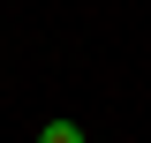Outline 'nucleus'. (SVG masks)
Returning <instances> with one entry per match:
<instances>
[{"label": "nucleus", "mask_w": 151, "mask_h": 143, "mask_svg": "<svg viewBox=\"0 0 151 143\" xmlns=\"http://www.w3.org/2000/svg\"><path fill=\"white\" fill-rule=\"evenodd\" d=\"M38 143H91V136H83L76 121H45V128H38Z\"/></svg>", "instance_id": "1"}, {"label": "nucleus", "mask_w": 151, "mask_h": 143, "mask_svg": "<svg viewBox=\"0 0 151 143\" xmlns=\"http://www.w3.org/2000/svg\"><path fill=\"white\" fill-rule=\"evenodd\" d=\"M91 143H98V136H91Z\"/></svg>", "instance_id": "2"}]
</instances>
